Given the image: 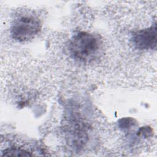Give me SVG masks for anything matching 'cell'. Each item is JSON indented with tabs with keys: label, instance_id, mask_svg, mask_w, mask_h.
Instances as JSON below:
<instances>
[{
	"label": "cell",
	"instance_id": "6da1fadb",
	"mask_svg": "<svg viewBox=\"0 0 157 157\" xmlns=\"http://www.w3.org/2000/svg\"><path fill=\"white\" fill-rule=\"evenodd\" d=\"M72 56L81 61H88L96 55L99 48L98 39L91 34L80 32L73 36L69 45Z\"/></svg>",
	"mask_w": 157,
	"mask_h": 157
},
{
	"label": "cell",
	"instance_id": "7a4b0ae2",
	"mask_svg": "<svg viewBox=\"0 0 157 157\" xmlns=\"http://www.w3.org/2000/svg\"><path fill=\"white\" fill-rule=\"evenodd\" d=\"M41 25L39 19L33 14L18 15L13 21L11 34L14 39L19 42L29 40L37 34Z\"/></svg>",
	"mask_w": 157,
	"mask_h": 157
},
{
	"label": "cell",
	"instance_id": "3957f363",
	"mask_svg": "<svg viewBox=\"0 0 157 157\" xmlns=\"http://www.w3.org/2000/svg\"><path fill=\"white\" fill-rule=\"evenodd\" d=\"M132 41L136 48L140 50L156 49V21L149 28L139 30L134 33Z\"/></svg>",
	"mask_w": 157,
	"mask_h": 157
},
{
	"label": "cell",
	"instance_id": "277c9868",
	"mask_svg": "<svg viewBox=\"0 0 157 157\" xmlns=\"http://www.w3.org/2000/svg\"><path fill=\"white\" fill-rule=\"evenodd\" d=\"M2 156H29L33 155L28 151L18 147H10L4 150Z\"/></svg>",
	"mask_w": 157,
	"mask_h": 157
}]
</instances>
